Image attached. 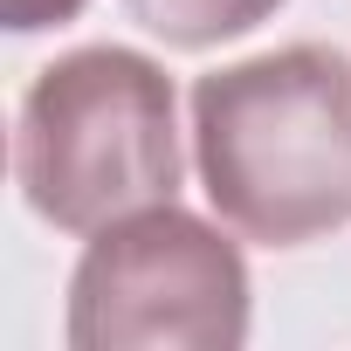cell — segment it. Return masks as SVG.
<instances>
[{
  "instance_id": "1",
  "label": "cell",
  "mask_w": 351,
  "mask_h": 351,
  "mask_svg": "<svg viewBox=\"0 0 351 351\" xmlns=\"http://www.w3.org/2000/svg\"><path fill=\"white\" fill-rule=\"evenodd\" d=\"M193 165L214 214L269 248L351 221V62L296 42L193 83Z\"/></svg>"
},
{
  "instance_id": "2",
  "label": "cell",
  "mask_w": 351,
  "mask_h": 351,
  "mask_svg": "<svg viewBox=\"0 0 351 351\" xmlns=\"http://www.w3.org/2000/svg\"><path fill=\"white\" fill-rule=\"evenodd\" d=\"M180 117H172V76L138 49H69L56 56L14 124V180L21 200L62 228L97 234L152 200L180 193Z\"/></svg>"
},
{
  "instance_id": "3",
  "label": "cell",
  "mask_w": 351,
  "mask_h": 351,
  "mask_svg": "<svg viewBox=\"0 0 351 351\" xmlns=\"http://www.w3.org/2000/svg\"><path fill=\"white\" fill-rule=\"evenodd\" d=\"M62 330L76 351H241L248 262L200 214L152 200L90 234Z\"/></svg>"
},
{
  "instance_id": "4",
  "label": "cell",
  "mask_w": 351,
  "mask_h": 351,
  "mask_svg": "<svg viewBox=\"0 0 351 351\" xmlns=\"http://www.w3.org/2000/svg\"><path fill=\"white\" fill-rule=\"evenodd\" d=\"M124 8L165 49H221V42L262 28L282 0H124Z\"/></svg>"
},
{
  "instance_id": "5",
  "label": "cell",
  "mask_w": 351,
  "mask_h": 351,
  "mask_svg": "<svg viewBox=\"0 0 351 351\" xmlns=\"http://www.w3.org/2000/svg\"><path fill=\"white\" fill-rule=\"evenodd\" d=\"M90 8V0H0V21L14 35H42V28H62Z\"/></svg>"
}]
</instances>
